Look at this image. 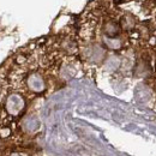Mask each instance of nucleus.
Returning <instances> with one entry per match:
<instances>
[{
    "label": "nucleus",
    "mask_w": 156,
    "mask_h": 156,
    "mask_svg": "<svg viewBox=\"0 0 156 156\" xmlns=\"http://www.w3.org/2000/svg\"><path fill=\"white\" fill-rule=\"evenodd\" d=\"M103 35L107 37H118L121 33V27L115 20H107L102 28Z\"/></svg>",
    "instance_id": "nucleus-4"
},
{
    "label": "nucleus",
    "mask_w": 156,
    "mask_h": 156,
    "mask_svg": "<svg viewBox=\"0 0 156 156\" xmlns=\"http://www.w3.org/2000/svg\"><path fill=\"white\" fill-rule=\"evenodd\" d=\"M130 1H132V0H119L120 4H127V2H130Z\"/></svg>",
    "instance_id": "nucleus-10"
},
{
    "label": "nucleus",
    "mask_w": 156,
    "mask_h": 156,
    "mask_svg": "<svg viewBox=\"0 0 156 156\" xmlns=\"http://www.w3.org/2000/svg\"><path fill=\"white\" fill-rule=\"evenodd\" d=\"M135 73L138 77H147V76H149V73H150L149 62L145 61V60L138 61L136 65V69H135Z\"/></svg>",
    "instance_id": "nucleus-7"
},
{
    "label": "nucleus",
    "mask_w": 156,
    "mask_h": 156,
    "mask_svg": "<svg viewBox=\"0 0 156 156\" xmlns=\"http://www.w3.org/2000/svg\"><path fill=\"white\" fill-rule=\"evenodd\" d=\"M120 65H121V60L117 55H111L105 60V67L108 71H115L120 67Z\"/></svg>",
    "instance_id": "nucleus-9"
},
{
    "label": "nucleus",
    "mask_w": 156,
    "mask_h": 156,
    "mask_svg": "<svg viewBox=\"0 0 156 156\" xmlns=\"http://www.w3.org/2000/svg\"><path fill=\"white\" fill-rule=\"evenodd\" d=\"M103 44L112 49V51H118L122 47V41L118 37H107V36H103Z\"/></svg>",
    "instance_id": "nucleus-8"
},
{
    "label": "nucleus",
    "mask_w": 156,
    "mask_h": 156,
    "mask_svg": "<svg viewBox=\"0 0 156 156\" xmlns=\"http://www.w3.org/2000/svg\"><path fill=\"white\" fill-rule=\"evenodd\" d=\"M155 5H156V0H155Z\"/></svg>",
    "instance_id": "nucleus-11"
},
{
    "label": "nucleus",
    "mask_w": 156,
    "mask_h": 156,
    "mask_svg": "<svg viewBox=\"0 0 156 156\" xmlns=\"http://www.w3.org/2000/svg\"><path fill=\"white\" fill-rule=\"evenodd\" d=\"M120 27H121V30L124 31H131L136 28L137 25V18L130 12H126L125 15L121 16L120 22H119Z\"/></svg>",
    "instance_id": "nucleus-5"
},
{
    "label": "nucleus",
    "mask_w": 156,
    "mask_h": 156,
    "mask_svg": "<svg viewBox=\"0 0 156 156\" xmlns=\"http://www.w3.org/2000/svg\"><path fill=\"white\" fill-rule=\"evenodd\" d=\"M40 127V121L36 117L29 115L27 117L23 122H22V129L27 132V133H34L35 131H37Z\"/></svg>",
    "instance_id": "nucleus-6"
},
{
    "label": "nucleus",
    "mask_w": 156,
    "mask_h": 156,
    "mask_svg": "<svg viewBox=\"0 0 156 156\" xmlns=\"http://www.w3.org/2000/svg\"><path fill=\"white\" fill-rule=\"evenodd\" d=\"M27 87L34 94H41L46 90V80L37 72H33L27 77Z\"/></svg>",
    "instance_id": "nucleus-2"
},
{
    "label": "nucleus",
    "mask_w": 156,
    "mask_h": 156,
    "mask_svg": "<svg viewBox=\"0 0 156 156\" xmlns=\"http://www.w3.org/2000/svg\"><path fill=\"white\" fill-rule=\"evenodd\" d=\"M85 58L90 62H101L106 58V51L100 44H91L85 49Z\"/></svg>",
    "instance_id": "nucleus-3"
},
{
    "label": "nucleus",
    "mask_w": 156,
    "mask_h": 156,
    "mask_svg": "<svg viewBox=\"0 0 156 156\" xmlns=\"http://www.w3.org/2000/svg\"><path fill=\"white\" fill-rule=\"evenodd\" d=\"M6 112L11 115H18L25 108V100L20 94H10L5 100Z\"/></svg>",
    "instance_id": "nucleus-1"
}]
</instances>
